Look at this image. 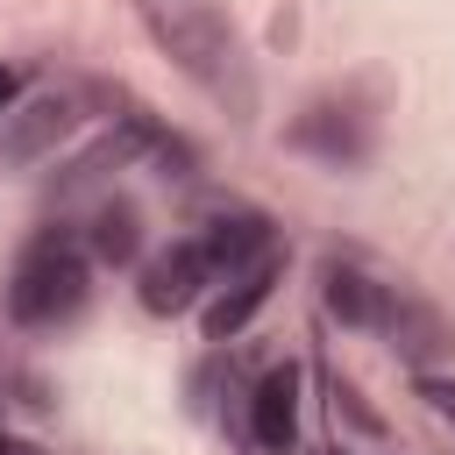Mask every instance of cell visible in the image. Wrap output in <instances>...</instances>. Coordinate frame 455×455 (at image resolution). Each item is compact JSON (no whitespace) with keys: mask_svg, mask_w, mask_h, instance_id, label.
Segmentation results:
<instances>
[{"mask_svg":"<svg viewBox=\"0 0 455 455\" xmlns=\"http://www.w3.org/2000/svg\"><path fill=\"white\" fill-rule=\"evenodd\" d=\"M142 14H149V28H156V43L178 57V71H185L206 100H220L235 121L256 114V71H249V57H242V43H235V28H228L220 14L185 7V0H142Z\"/></svg>","mask_w":455,"mask_h":455,"instance_id":"obj_1","label":"cell"},{"mask_svg":"<svg viewBox=\"0 0 455 455\" xmlns=\"http://www.w3.org/2000/svg\"><path fill=\"white\" fill-rule=\"evenodd\" d=\"M78 306H85V256H78L71 242L43 235V242L21 256L14 284H7V313H14L21 327H57V320H71Z\"/></svg>","mask_w":455,"mask_h":455,"instance_id":"obj_2","label":"cell"},{"mask_svg":"<svg viewBox=\"0 0 455 455\" xmlns=\"http://www.w3.org/2000/svg\"><path fill=\"white\" fill-rule=\"evenodd\" d=\"M71 128H78V107H71L64 92H43V100L0 114V156H7V164H36V156L57 149Z\"/></svg>","mask_w":455,"mask_h":455,"instance_id":"obj_3","label":"cell"},{"mask_svg":"<svg viewBox=\"0 0 455 455\" xmlns=\"http://www.w3.org/2000/svg\"><path fill=\"white\" fill-rule=\"evenodd\" d=\"M206 277H213L206 249H199V242H171L164 256L142 263V306H149V313H185Z\"/></svg>","mask_w":455,"mask_h":455,"instance_id":"obj_4","label":"cell"},{"mask_svg":"<svg viewBox=\"0 0 455 455\" xmlns=\"http://www.w3.org/2000/svg\"><path fill=\"white\" fill-rule=\"evenodd\" d=\"M249 434H256V448H270V455L291 448V434H299V370H291V363L256 384V398H249Z\"/></svg>","mask_w":455,"mask_h":455,"instance_id":"obj_5","label":"cell"},{"mask_svg":"<svg viewBox=\"0 0 455 455\" xmlns=\"http://www.w3.org/2000/svg\"><path fill=\"white\" fill-rule=\"evenodd\" d=\"M270 284H277V256H256L249 270H235V284L206 306V341H228V334H242L249 320H256V306L270 299Z\"/></svg>","mask_w":455,"mask_h":455,"instance_id":"obj_6","label":"cell"},{"mask_svg":"<svg viewBox=\"0 0 455 455\" xmlns=\"http://www.w3.org/2000/svg\"><path fill=\"white\" fill-rule=\"evenodd\" d=\"M377 327L391 334V348H398L405 363H427L434 348H448L441 313H427V306H419V299H405V291H384V299H377Z\"/></svg>","mask_w":455,"mask_h":455,"instance_id":"obj_7","label":"cell"},{"mask_svg":"<svg viewBox=\"0 0 455 455\" xmlns=\"http://www.w3.org/2000/svg\"><path fill=\"white\" fill-rule=\"evenodd\" d=\"M291 142H299V149H320L327 164H355V156L370 149V128H363L348 107H313V114H299Z\"/></svg>","mask_w":455,"mask_h":455,"instance_id":"obj_8","label":"cell"},{"mask_svg":"<svg viewBox=\"0 0 455 455\" xmlns=\"http://www.w3.org/2000/svg\"><path fill=\"white\" fill-rule=\"evenodd\" d=\"M199 249H206V263H213V270H228V277H235V270H249L256 256H270V220H263V213H220V220L206 228V242H199Z\"/></svg>","mask_w":455,"mask_h":455,"instance_id":"obj_9","label":"cell"},{"mask_svg":"<svg viewBox=\"0 0 455 455\" xmlns=\"http://www.w3.org/2000/svg\"><path fill=\"white\" fill-rule=\"evenodd\" d=\"M320 299H327V313H334L341 327H377L384 284H370L355 263H320Z\"/></svg>","mask_w":455,"mask_h":455,"instance_id":"obj_10","label":"cell"},{"mask_svg":"<svg viewBox=\"0 0 455 455\" xmlns=\"http://www.w3.org/2000/svg\"><path fill=\"white\" fill-rule=\"evenodd\" d=\"M135 249H142V220H135V206H100L92 213V256L100 263H135Z\"/></svg>","mask_w":455,"mask_h":455,"instance_id":"obj_11","label":"cell"},{"mask_svg":"<svg viewBox=\"0 0 455 455\" xmlns=\"http://www.w3.org/2000/svg\"><path fill=\"white\" fill-rule=\"evenodd\" d=\"M419 398H427V405L455 427V384H448V377H419Z\"/></svg>","mask_w":455,"mask_h":455,"instance_id":"obj_12","label":"cell"},{"mask_svg":"<svg viewBox=\"0 0 455 455\" xmlns=\"http://www.w3.org/2000/svg\"><path fill=\"white\" fill-rule=\"evenodd\" d=\"M14 92H21V71H7V64H0V114L14 107Z\"/></svg>","mask_w":455,"mask_h":455,"instance_id":"obj_13","label":"cell"},{"mask_svg":"<svg viewBox=\"0 0 455 455\" xmlns=\"http://www.w3.org/2000/svg\"><path fill=\"white\" fill-rule=\"evenodd\" d=\"M0 455H43V448H28V441H7V434H0Z\"/></svg>","mask_w":455,"mask_h":455,"instance_id":"obj_14","label":"cell"}]
</instances>
